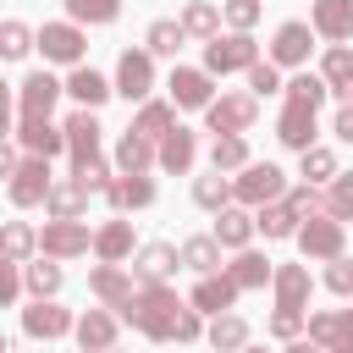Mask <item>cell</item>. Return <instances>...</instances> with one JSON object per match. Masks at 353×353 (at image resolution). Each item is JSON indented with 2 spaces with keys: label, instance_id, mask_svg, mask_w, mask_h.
Segmentation results:
<instances>
[{
  "label": "cell",
  "instance_id": "5bb4252c",
  "mask_svg": "<svg viewBox=\"0 0 353 353\" xmlns=\"http://www.w3.org/2000/svg\"><path fill=\"white\" fill-rule=\"evenodd\" d=\"M22 331L28 336H44V342H55V336H66V331H77V320L55 303V298H33L28 309H22Z\"/></svg>",
  "mask_w": 353,
  "mask_h": 353
},
{
  "label": "cell",
  "instance_id": "52a82bcc",
  "mask_svg": "<svg viewBox=\"0 0 353 353\" xmlns=\"http://www.w3.org/2000/svg\"><path fill=\"white\" fill-rule=\"evenodd\" d=\"M254 116H259V99H254V94H221V99L204 105L210 132H248Z\"/></svg>",
  "mask_w": 353,
  "mask_h": 353
},
{
  "label": "cell",
  "instance_id": "e575fe53",
  "mask_svg": "<svg viewBox=\"0 0 353 353\" xmlns=\"http://www.w3.org/2000/svg\"><path fill=\"white\" fill-rule=\"evenodd\" d=\"M232 199H237V193H232V176H226V171H210V176L193 182V204H199V210H215V215H221Z\"/></svg>",
  "mask_w": 353,
  "mask_h": 353
},
{
  "label": "cell",
  "instance_id": "f1b7e54d",
  "mask_svg": "<svg viewBox=\"0 0 353 353\" xmlns=\"http://www.w3.org/2000/svg\"><path fill=\"white\" fill-rule=\"evenodd\" d=\"M276 309H303L309 303V265H276Z\"/></svg>",
  "mask_w": 353,
  "mask_h": 353
},
{
  "label": "cell",
  "instance_id": "11a10c76",
  "mask_svg": "<svg viewBox=\"0 0 353 353\" xmlns=\"http://www.w3.org/2000/svg\"><path fill=\"white\" fill-rule=\"evenodd\" d=\"M331 132H336L342 143H353V99H347V105L336 110V121H331Z\"/></svg>",
  "mask_w": 353,
  "mask_h": 353
},
{
  "label": "cell",
  "instance_id": "b9f144b4",
  "mask_svg": "<svg viewBox=\"0 0 353 353\" xmlns=\"http://www.w3.org/2000/svg\"><path fill=\"white\" fill-rule=\"evenodd\" d=\"M39 248V232L28 221H6V259L11 265H28V254Z\"/></svg>",
  "mask_w": 353,
  "mask_h": 353
},
{
  "label": "cell",
  "instance_id": "9f6ffc18",
  "mask_svg": "<svg viewBox=\"0 0 353 353\" xmlns=\"http://www.w3.org/2000/svg\"><path fill=\"white\" fill-rule=\"evenodd\" d=\"M287 353H325V347H320L314 336H309V342H303V336H292V342H287Z\"/></svg>",
  "mask_w": 353,
  "mask_h": 353
},
{
  "label": "cell",
  "instance_id": "7c38bea8",
  "mask_svg": "<svg viewBox=\"0 0 353 353\" xmlns=\"http://www.w3.org/2000/svg\"><path fill=\"white\" fill-rule=\"evenodd\" d=\"M165 88H171L176 110H204V105L215 99V72H204V66H176Z\"/></svg>",
  "mask_w": 353,
  "mask_h": 353
},
{
  "label": "cell",
  "instance_id": "7a4b0ae2",
  "mask_svg": "<svg viewBox=\"0 0 353 353\" xmlns=\"http://www.w3.org/2000/svg\"><path fill=\"white\" fill-rule=\"evenodd\" d=\"M287 105H281V121H276V138L287 143V149H314V116H320V105H325V94H331V83L325 77H314V72H298L287 88Z\"/></svg>",
  "mask_w": 353,
  "mask_h": 353
},
{
  "label": "cell",
  "instance_id": "484cf974",
  "mask_svg": "<svg viewBox=\"0 0 353 353\" xmlns=\"http://www.w3.org/2000/svg\"><path fill=\"white\" fill-rule=\"evenodd\" d=\"M254 232H259V221L248 215V204H237V210L226 204V210L215 215V243H221V248H232V254H237V248H248V237H254Z\"/></svg>",
  "mask_w": 353,
  "mask_h": 353
},
{
  "label": "cell",
  "instance_id": "816d5d0a",
  "mask_svg": "<svg viewBox=\"0 0 353 353\" xmlns=\"http://www.w3.org/2000/svg\"><path fill=\"white\" fill-rule=\"evenodd\" d=\"M221 11H226V22H232L237 33H248V28L259 22V0H226Z\"/></svg>",
  "mask_w": 353,
  "mask_h": 353
},
{
  "label": "cell",
  "instance_id": "277c9868",
  "mask_svg": "<svg viewBox=\"0 0 353 353\" xmlns=\"http://www.w3.org/2000/svg\"><path fill=\"white\" fill-rule=\"evenodd\" d=\"M254 61H259V44H254L248 33H226V39H210V44H204V72H215V77L248 72Z\"/></svg>",
  "mask_w": 353,
  "mask_h": 353
},
{
  "label": "cell",
  "instance_id": "f546056e",
  "mask_svg": "<svg viewBox=\"0 0 353 353\" xmlns=\"http://www.w3.org/2000/svg\"><path fill=\"white\" fill-rule=\"evenodd\" d=\"M66 94L77 99V105H88V110H99L110 94H116V83H105L94 66H72V77H66Z\"/></svg>",
  "mask_w": 353,
  "mask_h": 353
},
{
  "label": "cell",
  "instance_id": "8992f818",
  "mask_svg": "<svg viewBox=\"0 0 353 353\" xmlns=\"http://www.w3.org/2000/svg\"><path fill=\"white\" fill-rule=\"evenodd\" d=\"M61 94H66V83H55L50 72H28L22 88H17V121H39V116H50Z\"/></svg>",
  "mask_w": 353,
  "mask_h": 353
},
{
  "label": "cell",
  "instance_id": "603a6c76",
  "mask_svg": "<svg viewBox=\"0 0 353 353\" xmlns=\"http://www.w3.org/2000/svg\"><path fill=\"white\" fill-rule=\"evenodd\" d=\"M88 287H94V298H99L105 309H116V314L132 303V276H127L121 265H99V270L88 276Z\"/></svg>",
  "mask_w": 353,
  "mask_h": 353
},
{
  "label": "cell",
  "instance_id": "4dcf8cb0",
  "mask_svg": "<svg viewBox=\"0 0 353 353\" xmlns=\"http://www.w3.org/2000/svg\"><path fill=\"white\" fill-rule=\"evenodd\" d=\"M99 199H105L110 210H143V204H154V182H149V176H116Z\"/></svg>",
  "mask_w": 353,
  "mask_h": 353
},
{
  "label": "cell",
  "instance_id": "6f0895ef",
  "mask_svg": "<svg viewBox=\"0 0 353 353\" xmlns=\"http://www.w3.org/2000/svg\"><path fill=\"white\" fill-rule=\"evenodd\" d=\"M243 353H265V347H243Z\"/></svg>",
  "mask_w": 353,
  "mask_h": 353
},
{
  "label": "cell",
  "instance_id": "1f68e13d",
  "mask_svg": "<svg viewBox=\"0 0 353 353\" xmlns=\"http://www.w3.org/2000/svg\"><path fill=\"white\" fill-rule=\"evenodd\" d=\"M94 254H99V265H121L132 254V221H105L94 232Z\"/></svg>",
  "mask_w": 353,
  "mask_h": 353
},
{
  "label": "cell",
  "instance_id": "681fc988",
  "mask_svg": "<svg viewBox=\"0 0 353 353\" xmlns=\"http://www.w3.org/2000/svg\"><path fill=\"white\" fill-rule=\"evenodd\" d=\"M281 199H287V204H292V210H298V215H303V221H309V215H320V210H325V193H314V182H298V188H287V193H281Z\"/></svg>",
  "mask_w": 353,
  "mask_h": 353
},
{
  "label": "cell",
  "instance_id": "44dd1931",
  "mask_svg": "<svg viewBox=\"0 0 353 353\" xmlns=\"http://www.w3.org/2000/svg\"><path fill=\"white\" fill-rule=\"evenodd\" d=\"M149 165H160V143H149V138H138L127 127L121 143H116V171L121 176H149Z\"/></svg>",
  "mask_w": 353,
  "mask_h": 353
},
{
  "label": "cell",
  "instance_id": "d6986e66",
  "mask_svg": "<svg viewBox=\"0 0 353 353\" xmlns=\"http://www.w3.org/2000/svg\"><path fill=\"white\" fill-rule=\"evenodd\" d=\"M28 154H44V160H55L61 149H66V127H50V116H39V121H17V132H11Z\"/></svg>",
  "mask_w": 353,
  "mask_h": 353
},
{
  "label": "cell",
  "instance_id": "9a60e30c",
  "mask_svg": "<svg viewBox=\"0 0 353 353\" xmlns=\"http://www.w3.org/2000/svg\"><path fill=\"white\" fill-rule=\"evenodd\" d=\"M309 336L325 353H353V309H320V314H309Z\"/></svg>",
  "mask_w": 353,
  "mask_h": 353
},
{
  "label": "cell",
  "instance_id": "ee69618b",
  "mask_svg": "<svg viewBox=\"0 0 353 353\" xmlns=\"http://www.w3.org/2000/svg\"><path fill=\"white\" fill-rule=\"evenodd\" d=\"M182 39H188V28L182 22H149V55H176L182 50Z\"/></svg>",
  "mask_w": 353,
  "mask_h": 353
},
{
  "label": "cell",
  "instance_id": "d6a6232c",
  "mask_svg": "<svg viewBox=\"0 0 353 353\" xmlns=\"http://www.w3.org/2000/svg\"><path fill=\"white\" fill-rule=\"evenodd\" d=\"M320 77H325V83H331V94L347 105V99H353V50H347V44H331V50H325V61H320Z\"/></svg>",
  "mask_w": 353,
  "mask_h": 353
},
{
  "label": "cell",
  "instance_id": "d590c367",
  "mask_svg": "<svg viewBox=\"0 0 353 353\" xmlns=\"http://www.w3.org/2000/svg\"><path fill=\"white\" fill-rule=\"evenodd\" d=\"M254 221H259V232H265V237H298V226H303V215H298V210H292L287 199L265 204V210H259Z\"/></svg>",
  "mask_w": 353,
  "mask_h": 353
},
{
  "label": "cell",
  "instance_id": "91938a15",
  "mask_svg": "<svg viewBox=\"0 0 353 353\" xmlns=\"http://www.w3.org/2000/svg\"><path fill=\"white\" fill-rule=\"evenodd\" d=\"M77 353H83V347H77Z\"/></svg>",
  "mask_w": 353,
  "mask_h": 353
},
{
  "label": "cell",
  "instance_id": "83f0119b",
  "mask_svg": "<svg viewBox=\"0 0 353 353\" xmlns=\"http://www.w3.org/2000/svg\"><path fill=\"white\" fill-rule=\"evenodd\" d=\"M226 276L243 287V292H254V287H265V281H276V265L259 254V248H237V259L226 265Z\"/></svg>",
  "mask_w": 353,
  "mask_h": 353
},
{
  "label": "cell",
  "instance_id": "db71d44e",
  "mask_svg": "<svg viewBox=\"0 0 353 353\" xmlns=\"http://www.w3.org/2000/svg\"><path fill=\"white\" fill-rule=\"evenodd\" d=\"M22 287H28L22 265H11V259H6V270H0V298H6V303H17V298H22Z\"/></svg>",
  "mask_w": 353,
  "mask_h": 353
},
{
  "label": "cell",
  "instance_id": "c3c4849f",
  "mask_svg": "<svg viewBox=\"0 0 353 353\" xmlns=\"http://www.w3.org/2000/svg\"><path fill=\"white\" fill-rule=\"evenodd\" d=\"M72 176H77V182H83L88 193H105V188L116 182V176H110V165H105L99 154H94V160H83V165H72Z\"/></svg>",
  "mask_w": 353,
  "mask_h": 353
},
{
  "label": "cell",
  "instance_id": "7dc6e473",
  "mask_svg": "<svg viewBox=\"0 0 353 353\" xmlns=\"http://www.w3.org/2000/svg\"><path fill=\"white\" fill-rule=\"evenodd\" d=\"M325 210L336 221H353V171H336V182L325 188Z\"/></svg>",
  "mask_w": 353,
  "mask_h": 353
},
{
  "label": "cell",
  "instance_id": "4316f807",
  "mask_svg": "<svg viewBox=\"0 0 353 353\" xmlns=\"http://www.w3.org/2000/svg\"><path fill=\"white\" fill-rule=\"evenodd\" d=\"M44 210H50V221H83V210H88V188H83L77 176H66V182L50 188Z\"/></svg>",
  "mask_w": 353,
  "mask_h": 353
},
{
  "label": "cell",
  "instance_id": "74e56055",
  "mask_svg": "<svg viewBox=\"0 0 353 353\" xmlns=\"http://www.w3.org/2000/svg\"><path fill=\"white\" fill-rule=\"evenodd\" d=\"M210 165H215V171H243V165H248V143H243V132H215V143H210Z\"/></svg>",
  "mask_w": 353,
  "mask_h": 353
},
{
  "label": "cell",
  "instance_id": "f907efd6",
  "mask_svg": "<svg viewBox=\"0 0 353 353\" xmlns=\"http://www.w3.org/2000/svg\"><path fill=\"white\" fill-rule=\"evenodd\" d=\"M303 325H309V314H303V309H276V314H270V336H281V342H292Z\"/></svg>",
  "mask_w": 353,
  "mask_h": 353
},
{
  "label": "cell",
  "instance_id": "ac0fdd59",
  "mask_svg": "<svg viewBox=\"0 0 353 353\" xmlns=\"http://www.w3.org/2000/svg\"><path fill=\"white\" fill-rule=\"evenodd\" d=\"M72 336H77L83 353H110V347H116V314H110V309H83Z\"/></svg>",
  "mask_w": 353,
  "mask_h": 353
},
{
  "label": "cell",
  "instance_id": "2e32d148",
  "mask_svg": "<svg viewBox=\"0 0 353 353\" xmlns=\"http://www.w3.org/2000/svg\"><path fill=\"white\" fill-rule=\"evenodd\" d=\"M314 50V22H281L270 39V61L276 66H303Z\"/></svg>",
  "mask_w": 353,
  "mask_h": 353
},
{
  "label": "cell",
  "instance_id": "e0dca14e",
  "mask_svg": "<svg viewBox=\"0 0 353 353\" xmlns=\"http://www.w3.org/2000/svg\"><path fill=\"white\" fill-rule=\"evenodd\" d=\"M237 292H243V287H237L226 270H215V276H199V287H193L188 303H193L199 314H226V309L237 303Z\"/></svg>",
  "mask_w": 353,
  "mask_h": 353
},
{
  "label": "cell",
  "instance_id": "5b68a950",
  "mask_svg": "<svg viewBox=\"0 0 353 353\" xmlns=\"http://www.w3.org/2000/svg\"><path fill=\"white\" fill-rule=\"evenodd\" d=\"M11 204L17 210H28V204H44L50 199V188H55V176H50V160L44 154H22V165L11 171Z\"/></svg>",
  "mask_w": 353,
  "mask_h": 353
},
{
  "label": "cell",
  "instance_id": "7bdbcfd3",
  "mask_svg": "<svg viewBox=\"0 0 353 353\" xmlns=\"http://www.w3.org/2000/svg\"><path fill=\"white\" fill-rule=\"evenodd\" d=\"M33 44H39V33H33L28 22H6V28H0V55H6V61H22Z\"/></svg>",
  "mask_w": 353,
  "mask_h": 353
},
{
  "label": "cell",
  "instance_id": "ba28073f",
  "mask_svg": "<svg viewBox=\"0 0 353 353\" xmlns=\"http://www.w3.org/2000/svg\"><path fill=\"white\" fill-rule=\"evenodd\" d=\"M88 248H94V232L83 221H44V232H39V254H50V259H77Z\"/></svg>",
  "mask_w": 353,
  "mask_h": 353
},
{
  "label": "cell",
  "instance_id": "4fadbf2b",
  "mask_svg": "<svg viewBox=\"0 0 353 353\" xmlns=\"http://www.w3.org/2000/svg\"><path fill=\"white\" fill-rule=\"evenodd\" d=\"M176 265H182V248H176V243H143V248L132 254V276H138L143 287L171 281V276H176Z\"/></svg>",
  "mask_w": 353,
  "mask_h": 353
},
{
  "label": "cell",
  "instance_id": "ffe728a7",
  "mask_svg": "<svg viewBox=\"0 0 353 353\" xmlns=\"http://www.w3.org/2000/svg\"><path fill=\"white\" fill-rule=\"evenodd\" d=\"M61 127H66L72 165H83V160H94V154H99V121H94V110H88V105H83V110H72Z\"/></svg>",
  "mask_w": 353,
  "mask_h": 353
},
{
  "label": "cell",
  "instance_id": "f6af8a7d",
  "mask_svg": "<svg viewBox=\"0 0 353 353\" xmlns=\"http://www.w3.org/2000/svg\"><path fill=\"white\" fill-rule=\"evenodd\" d=\"M298 160H303V182H336V154H331L325 143H314V149H303Z\"/></svg>",
  "mask_w": 353,
  "mask_h": 353
},
{
  "label": "cell",
  "instance_id": "680465c9",
  "mask_svg": "<svg viewBox=\"0 0 353 353\" xmlns=\"http://www.w3.org/2000/svg\"><path fill=\"white\" fill-rule=\"evenodd\" d=\"M110 353H121V347H110Z\"/></svg>",
  "mask_w": 353,
  "mask_h": 353
},
{
  "label": "cell",
  "instance_id": "836d02e7",
  "mask_svg": "<svg viewBox=\"0 0 353 353\" xmlns=\"http://www.w3.org/2000/svg\"><path fill=\"white\" fill-rule=\"evenodd\" d=\"M204 336H210V347H215V353H243V347H248V320L226 309V314H215V320H210V331H204Z\"/></svg>",
  "mask_w": 353,
  "mask_h": 353
},
{
  "label": "cell",
  "instance_id": "6da1fadb",
  "mask_svg": "<svg viewBox=\"0 0 353 353\" xmlns=\"http://www.w3.org/2000/svg\"><path fill=\"white\" fill-rule=\"evenodd\" d=\"M121 320H132V325H138L143 336H154V342H199V336H204L199 309L182 303L165 281H160V287H138L132 303L121 309Z\"/></svg>",
  "mask_w": 353,
  "mask_h": 353
},
{
  "label": "cell",
  "instance_id": "30bf717a",
  "mask_svg": "<svg viewBox=\"0 0 353 353\" xmlns=\"http://www.w3.org/2000/svg\"><path fill=\"white\" fill-rule=\"evenodd\" d=\"M83 22H44L39 28V50L44 61H61V66H83Z\"/></svg>",
  "mask_w": 353,
  "mask_h": 353
},
{
  "label": "cell",
  "instance_id": "8fae6325",
  "mask_svg": "<svg viewBox=\"0 0 353 353\" xmlns=\"http://www.w3.org/2000/svg\"><path fill=\"white\" fill-rule=\"evenodd\" d=\"M149 88H154V55L149 50H121V61H116V94L143 105Z\"/></svg>",
  "mask_w": 353,
  "mask_h": 353
},
{
  "label": "cell",
  "instance_id": "60d3db41",
  "mask_svg": "<svg viewBox=\"0 0 353 353\" xmlns=\"http://www.w3.org/2000/svg\"><path fill=\"white\" fill-rule=\"evenodd\" d=\"M66 11H72V22L105 28V22H116V17H121V0H66Z\"/></svg>",
  "mask_w": 353,
  "mask_h": 353
},
{
  "label": "cell",
  "instance_id": "8d00e7d4",
  "mask_svg": "<svg viewBox=\"0 0 353 353\" xmlns=\"http://www.w3.org/2000/svg\"><path fill=\"white\" fill-rule=\"evenodd\" d=\"M182 265L199 270V276L226 270V265H221V243H215V232H210V237H188V243H182Z\"/></svg>",
  "mask_w": 353,
  "mask_h": 353
},
{
  "label": "cell",
  "instance_id": "cb8c5ba5",
  "mask_svg": "<svg viewBox=\"0 0 353 353\" xmlns=\"http://www.w3.org/2000/svg\"><path fill=\"white\" fill-rule=\"evenodd\" d=\"M171 127H176V99H143L138 116H132V132L149 138V143H160Z\"/></svg>",
  "mask_w": 353,
  "mask_h": 353
},
{
  "label": "cell",
  "instance_id": "7402d4cb",
  "mask_svg": "<svg viewBox=\"0 0 353 353\" xmlns=\"http://www.w3.org/2000/svg\"><path fill=\"white\" fill-rule=\"evenodd\" d=\"M309 22H314V33H320V39L342 44V39H353V0H314Z\"/></svg>",
  "mask_w": 353,
  "mask_h": 353
},
{
  "label": "cell",
  "instance_id": "9c48e42d",
  "mask_svg": "<svg viewBox=\"0 0 353 353\" xmlns=\"http://www.w3.org/2000/svg\"><path fill=\"white\" fill-rule=\"evenodd\" d=\"M298 248H303V259H336V254H342V221H336L331 210L309 215V221L298 226Z\"/></svg>",
  "mask_w": 353,
  "mask_h": 353
},
{
  "label": "cell",
  "instance_id": "ab89813d",
  "mask_svg": "<svg viewBox=\"0 0 353 353\" xmlns=\"http://www.w3.org/2000/svg\"><path fill=\"white\" fill-rule=\"evenodd\" d=\"M22 276H28V292H33V298H55V292H61V265H55L50 254H39L33 265H22Z\"/></svg>",
  "mask_w": 353,
  "mask_h": 353
},
{
  "label": "cell",
  "instance_id": "3957f363",
  "mask_svg": "<svg viewBox=\"0 0 353 353\" xmlns=\"http://www.w3.org/2000/svg\"><path fill=\"white\" fill-rule=\"evenodd\" d=\"M232 193H237V204L265 210V204H276V199L287 193V176H281V165H270V160H248V165L232 176Z\"/></svg>",
  "mask_w": 353,
  "mask_h": 353
},
{
  "label": "cell",
  "instance_id": "f35d334b",
  "mask_svg": "<svg viewBox=\"0 0 353 353\" xmlns=\"http://www.w3.org/2000/svg\"><path fill=\"white\" fill-rule=\"evenodd\" d=\"M221 17H226V11H215L210 0H193V6L182 11V28H188V39H221Z\"/></svg>",
  "mask_w": 353,
  "mask_h": 353
},
{
  "label": "cell",
  "instance_id": "f5cc1de1",
  "mask_svg": "<svg viewBox=\"0 0 353 353\" xmlns=\"http://www.w3.org/2000/svg\"><path fill=\"white\" fill-rule=\"evenodd\" d=\"M325 287L347 298V292H353V259H342V254H336V259H331V270H325Z\"/></svg>",
  "mask_w": 353,
  "mask_h": 353
},
{
  "label": "cell",
  "instance_id": "bcb514c9",
  "mask_svg": "<svg viewBox=\"0 0 353 353\" xmlns=\"http://www.w3.org/2000/svg\"><path fill=\"white\" fill-rule=\"evenodd\" d=\"M281 88H287V83H281V66H276V61H254V66H248V94H254V99L281 94Z\"/></svg>",
  "mask_w": 353,
  "mask_h": 353
},
{
  "label": "cell",
  "instance_id": "d4e9b609",
  "mask_svg": "<svg viewBox=\"0 0 353 353\" xmlns=\"http://www.w3.org/2000/svg\"><path fill=\"white\" fill-rule=\"evenodd\" d=\"M193 160H199V143H193V132H188V127H171V132L160 138V171H171V176H188V171H193Z\"/></svg>",
  "mask_w": 353,
  "mask_h": 353
}]
</instances>
